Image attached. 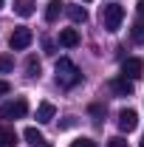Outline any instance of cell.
Returning a JSON list of instances; mask_svg holds the SVG:
<instances>
[{
  "label": "cell",
  "mask_w": 144,
  "mask_h": 147,
  "mask_svg": "<svg viewBox=\"0 0 144 147\" xmlns=\"http://www.w3.org/2000/svg\"><path fill=\"white\" fill-rule=\"evenodd\" d=\"M54 71H57V85H59V88H76V85L82 82V71L73 65L68 57H59V59H57Z\"/></svg>",
  "instance_id": "cell-1"
},
{
  "label": "cell",
  "mask_w": 144,
  "mask_h": 147,
  "mask_svg": "<svg viewBox=\"0 0 144 147\" xmlns=\"http://www.w3.org/2000/svg\"><path fill=\"white\" fill-rule=\"evenodd\" d=\"M122 20H124V9L119 3H108L102 9V26H105V31H119Z\"/></svg>",
  "instance_id": "cell-2"
},
{
  "label": "cell",
  "mask_w": 144,
  "mask_h": 147,
  "mask_svg": "<svg viewBox=\"0 0 144 147\" xmlns=\"http://www.w3.org/2000/svg\"><path fill=\"white\" fill-rule=\"evenodd\" d=\"M26 113H28V99L26 96H17V99L0 105V119H23Z\"/></svg>",
  "instance_id": "cell-3"
},
{
  "label": "cell",
  "mask_w": 144,
  "mask_h": 147,
  "mask_svg": "<svg viewBox=\"0 0 144 147\" xmlns=\"http://www.w3.org/2000/svg\"><path fill=\"white\" fill-rule=\"evenodd\" d=\"M31 40H34V34H31V28L20 26V28H14V34L9 37V45H11L14 51H23V48H28V45H31Z\"/></svg>",
  "instance_id": "cell-4"
},
{
  "label": "cell",
  "mask_w": 144,
  "mask_h": 147,
  "mask_svg": "<svg viewBox=\"0 0 144 147\" xmlns=\"http://www.w3.org/2000/svg\"><path fill=\"white\" fill-rule=\"evenodd\" d=\"M136 125H139V113H136V110H130V108L119 110V130H122V133L136 130Z\"/></svg>",
  "instance_id": "cell-5"
},
{
  "label": "cell",
  "mask_w": 144,
  "mask_h": 147,
  "mask_svg": "<svg viewBox=\"0 0 144 147\" xmlns=\"http://www.w3.org/2000/svg\"><path fill=\"white\" fill-rule=\"evenodd\" d=\"M122 74H124L127 79H139V76L144 74V62H141V59H136V57H130V59L122 62Z\"/></svg>",
  "instance_id": "cell-6"
},
{
  "label": "cell",
  "mask_w": 144,
  "mask_h": 147,
  "mask_svg": "<svg viewBox=\"0 0 144 147\" xmlns=\"http://www.w3.org/2000/svg\"><path fill=\"white\" fill-rule=\"evenodd\" d=\"M110 91L116 96H133V79L119 76V79H110Z\"/></svg>",
  "instance_id": "cell-7"
},
{
  "label": "cell",
  "mask_w": 144,
  "mask_h": 147,
  "mask_svg": "<svg viewBox=\"0 0 144 147\" xmlns=\"http://www.w3.org/2000/svg\"><path fill=\"white\" fill-rule=\"evenodd\" d=\"M59 45L62 48H76L79 45V31L76 28H62L59 31Z\"/></svg>",
  "instance_id": "cell-8"
},
{
  "label": "cell",
  "mask_w": 144,
  "mask_h": 147,
  "mask_svg": "<svg viewBox=\"0 0 144 147\" xmlns=\"http://www.w3.org/2000/svg\"><path fill=\"white\" fill-rule=\"evenodd\" d=\"M54 113H57V108L51 105V102H40V108H37V122H40V125H45V122H51V119H54Z\"/></svg>",
  "instance_id": "cell-9"
},
{
  "label": "cell",
  "mask_w": 144,
  "mask_h": 147,
  "mask_svg": "<svg viewBox=\"0 0 144 147\" xmlns=\"http://www.w3.org/2000/svg\"><path fill=\"white\" fill-rule=\"evenodd\" d=\"M62 6H65L62 0H51V3L45 6V20H48V23H57L59 14H62Z\"/></svg>",
  "instance_id": "cell-10"
},
{
  "label": "cell",
  "mask_w": 144,
  "mask_h": 147,
  "mask_svg": "<svg viewBox=\"0 0 144 147\" xmlns=\"http://www.w3.org/2000/svg\"><path fill=\"white\" fill-rule=\"evenodd\" d=\"M17 144V133H14V127H0V147H14Z\"/></svg>",
  "instance_id": "cell-11"
},
{
  "label": "cell",
  "mask_w": 144,
  "mask_h": 147,
  "mask_svg": "<svg viewBox=\"0 0 144 147\" xmlns=\"http://www.w3.org/2000/svg\"><path fill=\"white\" fill-rule=\"evenodd\" d=\"M23 136H26L28 144H34V147H42V144H45V136H42L37 127H26V130H23Z\"/></svg>",
  "instance_id": "cell-12"
},
{
  "label": "cell",
  "mask_w": 144,
  "mask_h": 147,
  "mask_svg": "<svg viewBox=\"0 0 144 147\" xmlns=\"http://www.w3.org/2000/svg\"><path fill=\"white\" fill-rule=\"evenodd\" d=\"M14 14L31 17V14H34V0H14Z\"/></svg>",
  "instance_id": "cell-13"
},
{
  "label": "cell",
  "mask_w": 144,
  "mask_h": 147,
  "mask_svg": "<svg viewBox=\"0 0 144 147\" xmlns=\"http://www.w3.org/2000/svg\"><path fill=\"white\" fill-rule=\"evenodd\" d=\"M65 11H68V17L73 23H88V11L82 9V6H65Z\"/></svg>",
  "instance_id": "cell-14"
},
{
  "label": "cell",
  "mask_w": 144,
  "mask_h": 147,
  "mask_svg": "<svg viewBox=\"0 0 144 147\" xmlns=\"http://www.w3.org/2000/svg\"><path fill=\"white\" fill-rule=\"evenodd\" d=\"M130 37H133V42H136V45H144V20L133 23V28H130Z\"/></svg>",
  "instance_id": "cell-15"
},
{
  "label": "cell",
  "mask_w": 144,
  "mask_h": 147,
  "mask_svg": "<svg viewBox=\"0 0 144 147\" xmlns=\"http://www.w3.org/2000/svg\"><path fill=\"white\" fill-rule=\"evenodd\" d=\"M26 76H31V79L40 76V59H37V57H28V59H26Z\"/></svg>",
  "instance_id": "cell-16"
},
{
  "label": "cell",
  "mask_w": 144,
  "mask_h": 147,
  "mask_svg": "<svg viewBox=\"0 0 144 147\" xmlns=\"http://www.w3.org/2000/svg\"><path fill=\"white\" fill-rule=\"evenodd\" d=\"M9 71H14V59L9 54H0V74H9Z\"/></svg>",
  "instance_id": "cell-17"
},
{
  "label": "cell",
  "mask_w": 144,
  "mask_h": 147,
  "mask_svg": "<svg viewBox=\"0 0 144 147\" xmlns=\"http://www.w3.org/2000/svg\"><path fill=\"white\" fill-rule=\"evenodd\" d=\"M71 147H96V142L82 136V139H73V142H71Z\"/></svg>",
  "instance_id": "cell-18"
},
{
  "label": "cell",
  "mask_w": 144,
  "mask_h": 147,
  "mask_svg": "<svg viewBox=\"0 0 144 147\" xmlns=\"http://www.w3.org/2000/svg\"><path fill=\"white\" fill-rule=\"evenodd\" d=\"M108 147H127V142L122 139V136H113V139L108 142Z\"/></svg>",
  "instance_id": "cell-19"
},
{
  "label": "cell",
  "mask_w": 144,
  "mask_h": 147,
  "mask_svg": "<svg viewBox=\"0 0 144 147\" xmlns=\"http://www.w3.org/2000/svg\"><path fill=\"white\" fill-rule=\"evenodd\" d=\"M6 93H11V85L6 79H0V96H6Z\"/></svg>",
  "instance_id": "cell-20"
},
{
  "label": "cell",
  "mask_w": 144,
  "mask_h": 147,
  "mask_svg": "<svg viewBox=\"0 0 144 147\" xmlns=\"http://www.w3.org/2000/svg\"><path fill=\"white\" fill-rule=\"evenodd\" d=\"M42 48H45V54H54V42H51V40H48V37H45V40H42Z\"/></svg>",
  "instance_id": "cell-21"
},
{
  "label": "cell",
  "mask_w": 144,
  "mask_h": 147,
  "mask_svg": "<svg viewBox=\"0 0 144 147\" xmlns=\"http://www.w3.org/2000/svg\"><path fill=\"white\" fill-rule=\"evenodd\" d=\"M136 11L141 14V20H144V0H139V6H136Z\"/></svg>",
  "instance_id": "cell-22"
},
{
  "label": "cell",
  "mask_w": 144,
  "mask_h": 147,
  "mask_svg": "<svg viewBox=\"0 0 144 147\" xmlns=\"http://www.w3.org/2000/svg\"><path fill=\"white\" fill-rule=\"evenodd\" d=\"M42 147H54V144H48V142H45V144H42Z\"/></svg>",
  "instance_id": "cell-23"
},
{
  "label": "cell",
  "mask_w": 144,
  "mask_h": 147,
  "mask_svg": "<svg viewBox=\"0 0 144 147\" xmlns=\"http://www.w3.org/2000/svg\"><path fill=\"white\" fill-rule=\"evenodd\" d=\"M0 9H3V0H0Z\"/></svg>",
  "instance_id": "cell-24"
},
{
  "label": "cell",
  "mask_w": 144,
  "mask_h": 147,
  "mask_svg": "<svg viewBox=\"0 0 144 147\" xmlns=\"http://www.w3.org/2000/svg\"><path fill=\"white\" fill-rule=\"evenodd\" d=\"M82 3H90V0H82Z\"/></svg>",
  "instance_id": "cell-25"
},
{
  "label": "cell",
  "mask_w": 144,
  "mask_h": 147,
  "mask_svg": "<svg viewBox=\"0 0 144 147\" xmlns=\"http://www.w3.org/2000/svg\"><path fill=\"white\" fill-rule=\"evenodd\" d=\"M141 147H144V142H141Z\"/></svg>",
  "instance_id": "cell-26"
}]
</instances>
